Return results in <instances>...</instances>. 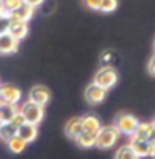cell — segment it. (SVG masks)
I'll return each mask as SVG.
<instances>
[{"instance_id": "31", "label": "cell", "mask_w": 155, "mask_h": 159, "mask_svg": "<svg viewBox=\"0 0 155 159\" xmlns=\"http://www.w3.org/2000/svg\"><path fill=\"white\" fill-rule=\"evenodd\" d=\"M153 45H155V42H153Z\"/></svg>"}, {"instance_id": "11", "label": "cell", "mask_w": 155, "mask_h": 159, "mask_svg": "<svg viewBox=\"0 0 155 159\" xmlns=\"http://www.w3.org/2000/svg\"><path fill=\"white\" fill-rule=\"evenodd\" d=\"M8 34L14 35L17 40H22L28 34V22H19V20H12L10 27H8Z\"/></svg>"}, {"instance_id": "7", "label": "cell", "mask_w": 155, "mask_h": 159, "mask_svg": "<svg viewBox=\"0 0 155 159\" xmlns=\"http://www.w3.org/2000/svg\"><path fill=\"white\" fill-rule=\"evenodd\" d=\"M28 101L35 102L38 106H47L50 101V91L45 85H33L28 92Z\"/></svg>"}, {"instance_id": "13", "label": "cell", "mask_w": 155, "mask_h": 159, "mask_svg": "<svg viewBox=\"0 0 155 159\" xmlns=\"http://www.w3.org/2000/svg\"><path fill=\"white\" fill-rule=\"evenodd\" d=\"M82 132H84V122H82V117H74L70 119L65 124V134L70 137V139H77Z\"/></svg>"}, {"instance_id": "16", "label": "cell", "mask_w": 155, "mask_h": 159, "mask_svg": "<svg viewBox=\"0 0 155 159\" xmlns=\"http://www.w3.org/2000/svg\"><path fill=\"white\" fill-rule=\"evenodd\" d=\"M19 112V109H17V104H5L3 102L2 106H0V122H10L12 117Z\"/></svg>"}, {"instance_id": "19", "label": "cell", "mask_w": 155, "mask_h": 159, "mask_svg": "<svg viewBox=\"0 0 155 159\" xmlns=\"http://www.w3.org/2000/svg\"><path fill=\"white\" fill-rule=\"evenodd\" d=\"M8 149H10L12 152L14 154H20V152H24L25 151V148H27V143H25V141L22 139V137H19V136H14L12 137L10 141H8Z\"/></svg>"}, {"instance_id": "14", "label": "cell", "mask_w": 155, "mask_h": 159, "mask_svg": "<svg viewBox=\"0 0 155 159\" xmlns=\"http://www.w3.org/2000/svg\"><path fill=\"white\" fill-rule=\"evenodd\" d=\"M35 14V8L27 5V3H24L22 7H19L15 12H12L10 15V20H19V22H28L30 19L33 17Z\"/></svg>"}, {"instance_id": "20", "label": "cell", "mask_w": 155, "mask_h": 159, "mask_svg": "<svg viewBox=\"0 0 155 159\" xmlns=\"http://www.w3.org/2000/svg\"><path fill=\"white\" fill-rule=\"evenodd\" d=\"M115 159H139V156L130 149V146H122L115 152Z\"/></svg>"}, {"instance_id": "4", "label": "cell", "mask_w": 155, "mask_h": 159, "mask_svg": "<svg viewBox=\"0 0 155 159\" xmlns=\"http://www.w3.org/2000/svg\"><path fill=\"white\" fill-rule=\"evenodd\" d=\"M20 112L24 114L25 121L30 124H40L42 119H44V106H38L32 101H27L25 104L20 107Z\"/></svg>"}, {"instance_id": "9", "label": "cell", "mask_w": 155, "mask_h": 159, "mask_svg": "<svg viewBox=\"0 0 155 159\" xmlns=\"http://www.w3.org/2000/svg\"><path fill=\"white\" fill-rule=\"evenodd\" d=\"M17 136L22 137L27 144L33 143V141L37 139V136H38L37 126H35V124H30V122H25V124H22V126L17 129Z\"/></svg>"}, {"instance_id": "28", "label": "cell", "mask_w": 155, "mask_h": 159, "mask_svg": "<svg viewBox=\"0 0 155 159\" xmlns=\"http://www.w3.org/2000/svg\"><path fill=\"white\" fill-rule=\"evenodd\" d=\"M5 14V8H3V3H0V15Z\"/></svg>"}, {"instance_id": "33", "label": "cell", "mask_w": 155, "mask_h": 159, "mask_svg": "<svg viewBox=\"0 0 155 159\" xmlns=\"http://www.w3.org/2000/svg\"><path fill=\"white\" fill-rule=\"evenodd\" d=\"M153 159H155V157H153Z\"/></svg>"}, {"instance_id": "5", "label": "cell", "mask_w": 155, "mask_h": 159, "mask_svg": "<svg viewBox=\"0 0 155 159\" xmlns=\"http://www.w3.org/2000/svg\"><path fill=\"white\" fill-rule=\"evenodd\" d=\"M0 99L5 104H19L22 99V91L12 84H0Z\"/></svg>"}, {"instance_id": "8", "label": "cell", "mask_w": 155, "mask_h": 159, "mask_svg": "<svg viewBox=\"0 0 155 159\" xmlns=\"http://www.w3.org/2000/svg\"><path fill=\"white\" fill-rule=\"evenodd\" d=\"M132 137L140 139V141H153L155 139V124L153 122H140Z\"/></svg>"}, {"instance_id": "22", "label": "cell", "mask_w": 155, "mask_h": 159, "mask_svg": "<svg viewBox=\"0 0 155 159\" xmlns=\"http://www.w3.org/2000/svg\"><path fill=\"white\" fill-rule=\"evenodd\" d=\"M24 5V0H3V8H5V12L8 14H12V12H15L19 7Z\"/></svg>"}, {"instance_id": "17", "label": "cell", "mask_w": 155, "mask_h": 159, "mask_svg": "<svg viewBox=\"0 0 155 159\" xmlns=\"http://www.w3.org/2000/svg\"><path fill=\"white\" fill-rule=\"evenodd\" d=\"M75 141L79 143L80 148H92V146H95V144H97V134H95V132L84 131L79 137H77Z\"/></svg>"}, {"instance_id": "27", "label": "cell", "mask_w": 155, "mask_h": 159, "mask_svg": "<svg viewBox=\"0 0 155 159\" xmlns=\"http://www.w3.org/2000/svg\"><path fill=\"white\" fill-rule=\"evenodd\" d=\"M149 72L152 75H155V55H152V57H150V61H149Z\"/></svg>"}, {"instance_id": "2", "label": "cell", "mask_w": 155, "mask_h": 159, "mask_svg": "<svg viewBox=\"0 0 155 159\" xmlns=\"http://www.w3.org/2000/svg\"><path fill=\"white\" fill-rule=\"evenodd\" d=\"M117 80H118V74H117V70L112 69V67H102L95 74V77H93V82L97 85H100L102 89H105V91H109V89L114 87V85L117 84Z\"/></svg>"}, {"instance_id": "21", "label": "cell", "mask_w": 155, "mask_h": 159, "mask_svg": "<svg viewBox=\"0 0 155 159\" xmlns=\"http://www.w3.org/2000/svg\"><path fill=\"white\" fill-rule=\"evenodd\" d=\"M118 7V0H100V8L98 10L103 14H110Z\"/></svg>"}, {"instance_id": "23", "label": "cell", "mask_w": 155, "mask_h": 159, "mask_svg": "<svg viewBox=\"0 0 155 159\" xmlns=\"http://www.w3.org/2000/svg\"><path fill=\"white\" fill-rule=\"evenodd\" d=\"M10 15L12 14H8V12H5L3 15H0V35H3V34H7L8 32V27H10Z\"/></svg>"}, {"instance_id": "24", "label": "cell", "mask_w": 155, "mask_h": 159, "mask_svg": "<svg viewBox=\"0 0 155 159\" xmlns=\"http://www.w3.org/2000/svg\"><path fill=\"white\" fill-rule=\"evenodd\" d=\"M12 124H14V126L17 127V129H19L20 126H22V124H25V122H27V121H25V117H24V114L22 112H20V111H19V112H17L15 116H14V117H12V121H10Z\"/></svg>"}, {"instance_id": "26", "label": "cell", "mask_w": 155, "mask_h": 159, "mask_svg": "<svg viewBox=\"0 0 155 159\" xmlns=\"http://www.w3.org/2000/svg\"><path fill=\"white\" fill-rule=\"evenodd\" d=\"M45 0H24V3H27V5H30V7H33V8H37L38 5H42Z\"/></svg>"}, {"instance_id": "6", "label": "cell", "mask_w": 155, "mask_h": 159, "mask_svg": "<svg viewBox=\"0 0 155 159\" xmlns=\"http://www.w3.org/2000/svg\"><path fill=\"white\" fill-rule=\"evenodd\" d=\"M85 101L88 102V104H100V102L105 101V97H107V91L105 89H102L100 85H97L95 82H92V84H88L87 85V89H85Z\"/></svg>"}, {"instance_id": "29", "label": "cell", "mask_w": 155, "mask_h": 159, "mask_svg": "<svg viewBox=\"0 0 155 159\" xmlns=\"http://www.w3.org/2000/svg\"><path fill=\"white\" fill-rule=\"evenodd\" d=\"M2 104H3V102H2V99H0V106H2Z\"/></svg>"}, {"instance_id": "15", "label": "cell", "mask_w": 155, "mask_h": 159, "mask_svg": "<svg viewBox=\"0 0 155 159\" xmlns=\"http://www.w3.org/2000/svg\"><path fill=\"white\" fill-rule=\"evenodd\" d=\"M82 122H84V131H88V132H95L98 134V131L102 129V124L98 121L97 116H85V117H82Z\"/></svg>"}, {"instance_id": "12", "label": "cell", "mask_w": 155, "mask_h": 159, "mask_svg": "<svg viewBox=\"0 0 155 159\" xmlns=\"http://www.w3.org/2000/svg\"><path fill=\"white\" fill-rule=\"evenodd\" d=\"M128 146H130V149L137 154V156H139V159L150 156V141H140V139L132 137Z\"/></svg>"}, {"instance_id": "1", "label": "cell", "mask_w": 155, "mask_h": 159, "mask_svg": "<svg viewBox=\"0 0 155 159\" xmlns=\"http://www.w3.org/2000/svg\"><path fill=\"white\" fill-rule=\"evenodd\" d=\"M118 137H120V131L117 127L115 126H105L98 131L95 146L100 149H110L115 146V143L118 141Z\"/></svg>"}, {"instance_id": "30", "label": "cell", "mask_w": 155, "mask_h": 159, "mask_svg": "<svg viewBox=\"0 0 155 159\" xmlns=\"http://www.w3.org/2000/svg\"><path fill=\"white\" fill-rule=\"evenodd\" d=\"M0 3H3V0H0Z\"/></svg>"}, {"instance_id": "32", "label": "cell", "mask_w": 155, "mask_h": 159, "mask_svg": "<svg viewBox=\"0 0 155 159\" xmlns=\"http://www.w3.org/2000/svg\"><path fill=\"white\" fill-rule=\"evenodd\" d=\"M153 124H155V121H153Z\"/></svg>"}, {"instance_id": "18", "label": "cell", "mask_w": 155, "mask_h": 159, "mask_svg": "<svg viewBox=\"0 0 155 159\" xmlns=\"http://www.w3.org/2000/svg\"><path fill=\"white\" fill-rule=\"evenodd\" d=\"M17 134V127L12 122H0V139L8 143Z\"/></svg>"}, {"instance_id": "10", "label": "cell", "mask_w": 155, "mask_h": 159, "mask_svg": "<svg viewBox=\"0 0 155 159\" xmlns=\"http://www.w3.org/2000/svg\"><path fill=\"white\" fill-rule=\"evenodd\" d=\"M19 49V40L10 35V34H3L0 35V54H14Z\"/></svg>"}, {"instance_id": "25", "label": "cell", "mask_w": 155, "mask_h": 159, "mask_svg": "<svg viewBox=\"0 0 155 159\" xmlns=\"http://www.w3.org/2000/svg\"><path fill=\"white\" fill-rule=\"evenodd\" d=\"M84 2L90 10H98L100 8V0H84Z\"/></svg>"}, {"instance_id": "3", "label": "cell", "mask_w": 155, "mask_h": 159, "mask_svg": "<svg viewBox=\"0 0 155 159\" xmlns=\"http://www.w3.org/2000/svg\"><path fill=\"white\" fill-rule=\"evenodd\" d=\"M140 121L135 117V116L132 114H118L117 119H115V127L120 131V134H127V136H133V132L137 131V127H139Z\"/></svg>"}]
</instances>
